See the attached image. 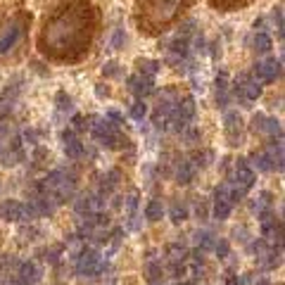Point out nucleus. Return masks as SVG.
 I'll return each instance as SVG.
<instances>
[{
  "mask_svg": "<svg viewBox=\"0 0 285 285\" xmlns=\"http://www.w3.org/2000/svg\"><path fill=\"white\" fill-rule=\"evenodd\" d=\"M171 273H174V278H181L186 273V266L183 264H171Z\"/></svg>",
  "mask_w": 285,
  "mask_h": 285,
  "instance_id": "bb28decb",
  "label": "nucleus"
},
{
  "mask_svg": "<svg viewBox=\"0 0 285 285\" xmlns=\"http://www.w3.org/2000/svg\"><path fill=\"white\" fill-rule=\"evenodd\" d=\"M268 48H271V38H268V36H264V34L254 36V50H257V53H266Z\"/></svg>",
  "mask_w": 285,
  "mask_h": 285,
  "instance_id": "5701e85b",
  "label": "nucleus"
},
{
  "mask_svg": "<svg viewBox=\"0 0 285 285\" xmlns=\"http://www.w3.org/2000/svg\"><path fill=\"white\" fill-rule=\"evenodd\" d=\"M259 285H271V283L268 280H259Z\"/></svg>",
  "mask_w": 285,
  "mask_h": 285,
  "instance_id": "c85d7f7f",
  "label": "nucleus"
},
{
  "mask_svg": "<svg viewBox=\"0 0 285 285\" xmlns=\"http://www.w3.org/2000/svg\"><path fill=\"white\" fill-rule=\"evenodd\" d=\"M216 12H238V10H245L247 5L257 3V0H207Z\"/></svg>",
  "mask_w": 285,
  "mask_h": 285,
  "instance_id": "f8f14e48",
  "label": "nucleus"
},
{
  "mask_svg": "<svg viewBox=\"0 0 285 285\" xmlns=\"http://www.w3.org/2000/svg\"><path fill=\"white\" fill-rule=\"evenodd\" d=\"M162 276H164V271H162V264H155V261H150V264H148V268H145V278H148V283H150V285L160 283Z\"/></svg>",
  "mask_w": 285,
  "mask_h": 285,
  "instance_id": "6ab92c4d",
  "label": "nucleus"
},
{
  "mask_svg": "<svg viewBox=\"0 0 285 285\" xmlns=\"http://www.w3.org/2000/svg\"><path fill=\"white\" fill-rule=\"evenodd\" d=\"M162 216H164V207H162L160 200H150L148 207H145V219L148 221H160Z\"/></svg>",
  "mask_w": 285,
  "mask_h": 285,
  "instance_id": "f3484780",
  "label": "nucleus"
},
{
  "mask_svg": "<svg viewBox=\"0 0 285 285\" xmlns=\"http://www.w3.org/2000/svg\"><path fill=\"white\" fill-rule=\"evenodd\" d=\"M93 135H95L100 143L109 145V148H114L116 143H126V138H121L119 131L114 128V124H109V121H98V124L93 126Z\"/></svg>",
  "mask_w": 285,
  "mask_h": 285,
  "instance_id": "0eeeda50",
  "label": "nucleus"
},
{
  "mask_svg": "<svg viewBox=\"0 0 285 285\" xmlns=\"http://www.w3.org/2000/svg\"><path fill=\"white\" fill-rule=\"evenodd\" d=\"M17 268V261L12 257H8V254H0V273H10V268Z\"/></svg>",
  "mask_w": 285,
  "mask_h": 285,
  "instance_id": "393cba45",
  "label": "nucleus"
},
{
  "mask_svg": "<svg viewBox=\"0 0 285 285\" xmlns=\"http://www.w3.org/2000/svg\"><path fill=\"white\" fill-rule=\"evenodd\" d=\"M252 128H254V131H259V133H264V131H268V133H276V131H278V121L257 114L254 119H252Z\"/></svg>",
  "mask_w": 285,
  "mask_h": 285,
  "instance_id": "2eb2a0df",
  "label": "nucleus"
},
{
  "mask_svg": "<svg viewBox=\"0 0 285 285\" xmlns=\"http://www.w3.org/2000/svg\"><path fill=\"white\" fill-rule=\"evenodd\" d=\"M128 88L133 90L138 98H145L148 93H152V76H145V74H135L128 79Z\"/></svg>",
  "mask_w": 285,
  "mask_h": 285,
  "instance_id": "ddd939ff",
  "label": "nucleus"
},
{
  "mask_svg": "<svg viewBox=\"0 0 285 285\" xmlns=\"http://www.w3.org/2000/svg\"><path fill=\"white\" fill-rule=\"evenodd\" d=\"M195 242H197V247H200V252H202V249H212L216 240H214L212 233L202 231V233H197V235H195Z\"/></svg>",
  "mask_w": 285,
  "mask_h": 285,
  "instance_id": "412c9836",
  "label": "nucleus"
},
{
  "mask_svg": "<svg viewBox=\"0 0 285 285\" xmlns=\"http://www.w3.org/2000/svg\"><path fill=\"white\" fill-rule=\"evenodd\" d=\"M252 183H254V171H252V167H249L245 160H238V164H235V186L242 188V190H249Z\"/></svg>",
  "mask_w": 285,
  "mask_h": 285,
  "instance_id": "1a4fd4ad",
  "label": "nucleus"
},
{
  "mask_svg": "<svg viewBox=\"0 0 285 285\" xmlns=\"http://www.w3.org/2000/svg\"><path fill=\"white\" fill-rule=\"evenodd\" d=\"M102 29V10L90 0H60L41 22L36 48L48 62L79 64Z\"/></svg>",
  "mask_w": 285,
  "mask_h": 285,
  "instance_id": "f257e3e1",
  "label": "nucleus"
},
{
  "mask_svg": "<svg viewBox=\"0 0 285 285\" xmlns=\"http://www.w3.org/2000/svg\"><path fill=\"white\" fill-rule=\"evenodd\" d=\"M214 249H216V254H219V259H226L228 254H231V245H228V240H219V242H214Z\"/></svg>",
  "mask_w": 285,
  "mask_h": 285,
  "instance_id": "b1692460",
  "label": "nucleus"
},
{
  "mask_svg": "<svg viewBox=\"0 0 285 285\" xmlns=\"http://www.w3.org/2000/svg\"><path fill=\"white\" fill-rule=\"evenodd\" d=\"M167 257L171 259V264H183V259L188 257V249L183 247V245L174 242V245H169V247H167Z\"/></svg>",
  "mask_w": 285,
  "mask_h": 285,
  "instance_id": "a211bd4d",
  "label": "nucleus"
},
{
  "mask_svg": "<svg viewBox=\"0 0 285 285\" xmlns=\"http://www.w3.org/2000/svg\"><path fill=\"white\" fill-rule=\"evenodd\" d=\"M0 216H3L5 221H22V219H27V216H24V205L17 202V200L3 202V205H0Z\"/></svg>",
  "mask_w": 285,
  "mask_h": 285,
  "instance_id": "9b49d317",
  "label": "nucleus"
},
{
  "mask_svg": "<svg viewBox=\"0 0 285 285\" xmlns=\"http://www.w3.org/2000/svg\"><path fill=\"white\" fill-rule=\"evenodd\" d=\"M31 19H34V15L29 10L19 8L0 22V62L17 60L19 55L24 53Z\"/></svg>",
  "mask_w": 285,
  "mask_h": 285,
  "instance_id": "7ed1b4c3",
  "label": "nucleus"
},
{
  "mask_svg": "<svg viewBox=\"0 0 285 285\" xmlns=\"http://www.w3.org/2000/svg\"><path fill=\"white\" fill-rule=\"evenodd\" d=\"M102 268H105V261L100 257L95 249H83L76 259V273L79 276H88V278H95L102 273Z\"/></svg>",
  "mask_w": 285,
  "mask_h": 285,
  "instance_id": "20e7f679",
  "label": "nucleus"
},
{
  "mask_svg": "<svg viewBox=\"0 0 285 285\" xmlns=\"http://www.w3.org/2000/svg\"><path fill=\"white\" fill-rule=\"evenodd\" d=\"M145 112H148V107L143 105V102H135V105H133V107H131V114H133V116H135V119H140V116H143V114H145Z\"/></svg>",
  "mask_w": 285,
  "mask_h": 285,
  "instance_id": "a878e982",
  "label": "nucleus"
},
{
  "mask_svg": "<svg viewBox=\"0 0 285 285\" xmlns=\"http://www.w3.org/2000/svg\"><path fill=\"white\" fill-rule=\"evenodd\" d=\"M176 285H197V283H195V280H178Z\"/></svg>",
  "mask_w": 285,
  "mask_h": 285,
  "instance_id": "cd10ccee",
  "label": "nucleus"
},
{
  "mask_svg": "<svg viewBox=\"0 0 285 285\" xmlns=\"http://www.w3.org/2000/svg\"><path fill=\"white\" fill-rule=\"evenodd\" d=\"M171 219H174V223L186 221V219H188V209H186V205H181V202L171 205Z\"/></svg>",
  "mask_w": 285,
  "mask_h": 285,
  "instance_id": "4be33fe9",
  "label": "nucleus"
},
{
  "mask_svg": "<svg viewBox=\"0 0 285 285\" xmlns=\"http://www.w3.org/2000/svg\"><path fill=\"white\" fill-rule=\"evenodd\" d=\"M193 176H195V167H193V164H188V162H183V164L178 167V174H176L178 183H190Z\"/></svg>",
  "mask_w": 285,
  "mask_h": 285,
  "instance_id": "aec40b11",
  "label": "nucleus"
},
{
  "mask_svg": "<svg viewBox=\"0 0 285 285\" xmlns=\"http://www.w3.org/2000/svg\"><path fill=\"white\" fill-rule=\"evenodd\" d=\"M278 74H280V62L278 60H266V62H259L254 67L252 79L257 83H271V81H276Z\"/></svg>",
  "mask_w": 285,
  "mask_h": 285,
  "instance_id": "6e6552de",
  "label": "nucleus"
},
{
  "mask_svg": "<svg viewBox=\"0 0 285 285\" xmlns=\"http://www.w3.org/2000/svg\"><path fill=\"white\" fill-rule=\"evenodd\" d=\"M242 121L238 114H228L226 116V135H228V140L233 143V145H238V140H240L242 135Z\"/></svg>",
  "mask_w": 285,
  "mask_h": 285,
  "instance_id": "4468645a",
  "label": "nucleus"
},
{
  "mask_svg": "<svg viewBox=\"0 0 285 285\" xmlns=\"http://www.w3.org/2000/svg\"><path fill=\"white\" fill-rule=\"evenodd\" d=\"M15 283L17 285H38L41 283V268L34 261H19L15 268Z\"/></svg>",
  "mask_w": 285,
  "mask_h": 285,
  "instance_id": "423d86ee",
  "label": "nucleus"
},
{
  "mask_svg": "<svg viewBox=\"0 0 285 285\" xmlns=\"http://www.w3.org/2000/svg\"><path fill=\"white\" fill-rule=\"evenodd\" d=\"M195 0H135L133 24L143 36L155 38L186 17Z\"/></svg>",
  "mask_w": 285,
  "mask_h": 285,
  "instance_id": "f03ea898",
  "label": "nucleus"
},
{
  "mask_svg": "<svg viewBox=\"0 0 285 285\" xmlns=\"http://www.w3.org/2000/svg\"><path fill=\"white\" fill-rule=\"evenodd\" d=\"M233 212V202H231V186H219L214 193V216L223 221L228 219Z\"/></svg>",
  "mask_w": 285,
  "mask_h": 285,
  "instance_id": "39448f33",
  "label": "nucleus"
},
{
  "mask_svg": "<svg viewBox=\"0 0 285 285\" xmlns=\"http://www.w3.org/2000/svg\"><path fill=\"white\" fill-rule=\"evenodd\" d=\"M64 152H67V157L76 160V157L83 155V145H81V143L76 140L71 133H64Z\"/></svg>",
  "mask_w": 285,
  "mask_h": 285,
  "instance_id": "dca6fc26",
  "label": "nucleus"
},
{
  "mask_svg": "<svg viewBox=\"0 0 285 285\" xmlns=\"http://www.w3.org/2000/svg\"><path fill=\"white\" fill-rule=\"evenodd\" d=\"M235 93H238V98L254 100L259 93H261V86H259L257 81L252 79V76H242V79L235 83Z\"/></svg>",
  "mask_w": 285,
  "mask_h": 285,
  "instance_id": "9d476101",
  "label": "nucleus"
}]
</instances>
